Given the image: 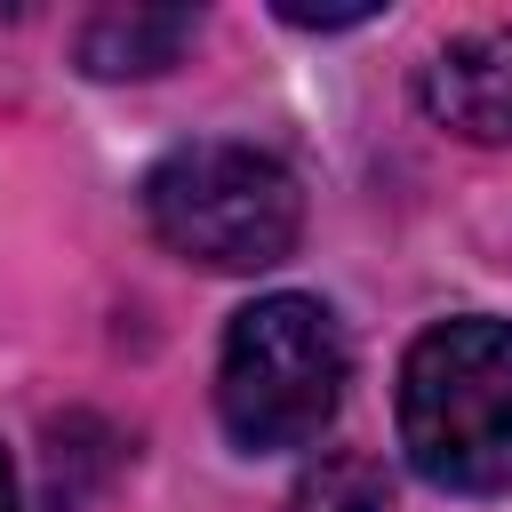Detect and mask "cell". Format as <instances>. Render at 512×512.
I'll use <instances>...</instances> for the list:
<instances>
[{"label": "cell", "instance_id": "cell-2", "mask_svg": "<svg viewBox=\"0 0 512 512\" xmlns=\"http://www.w3.org/2000/svg\"><path fill=\"white\" fill-rule=\"evenodd\" d=\"M344 328L320 296H256L224 328L216 416L240 448H312L344 400Z\"/></svg>", "mask_w": 512, "mask_h": 512}, {"label": "cell", "instance_id": "cell-7", "mask_svg": "<svg viewBox=\"0 0 512 512\" xmlns=\"http://www.w3.org/2000/svg\"><path fill=\"white\" fill-rule=\"evenodd\" d=\"M280 16H288V24H320V32H336V24H368L376 8H368V0H360V8H304V0H280Z\"/></svg>", "mask_w": 512, "mask_h": 512}, {"label": "cell", "instance_id": "cell-8", "mask_svg": "<svg viewBox=\"0 0 512 512\" xmlns=\"http://www.w3.org/2000/svg\"><path fill=\"white\" fill-rule=\"evenodd\" d=\"M0 512H16V472H8V448H0Z\"/></svg>", "mask_w": 512, "mask_h": 512}, {"label": "cell", "instance_id": "cell-1", "mask_svg": "<svg viewBox=\"0 0 512 512\" xmlns=\"http://www.w3.org/2000/svg\"><path fill=\"white\" fill-rule=\"evenodd\" d=\"M400 448L432 488L496 496L512 488V328L440 320L400 360Z\"/></svg>", "mask_w": 512, "mask_h": 512}, {"label": "cell", "instance_id": "cell-4", "mask_svg": "<svg viewBox=\"0 0 512 512\" xmlns=\"http://www.w3.org/2000/svg\"><path fill=\"white\" fill-rule=\"evenodd\" d=\"M424 112L472 144H512V32H464L424 64Z\"/></svg>", "mask_w": 512, "mask_h": 512}, {"label": "cell", "instance_id": "cell-3", "mask_svg": "<svg viewBox=\"0 0 512 512\" xmlns=\"http://www.w3.org/2000/svg\"><path fill=\"white\" fill-rule=\"evenodd\" d=\"M152 232L208 272H264L296 248L304 192L256 144H176L144 176Z\"/></svg>", "mask_w": 512, "mask_h": 512}, {"label": "cell", "instance_id": "cell-5", "mask_svg": "<svg viewBox=\"0 0 512 512\" xmlns=\"http://www.w3.org/2000/svg\"><path fill=\"white\" fill-rule=\"evenodd\" d=\"M192 8H104L88 32H80V64L104 72V80H128V72H160L176 64V48L192 40Z\"/></svg>", "mask_w": 512, "mask_h": 512}, {"label": "cell", "instance_id": "cell-6", "mask_svg": "<svg viewBox=\"0 0 512 512\" xmlns=\"http://www.w3.org/2000/svg\"><path fill=\"white\" fill-rule=\"evenodd\" d=\"M288 512H392V488H384V472H376L368 456L336 448V456H320V464L296 480Z\"/></svg>", "mask_w": 512, "mask_h": 512}]
</instances>
